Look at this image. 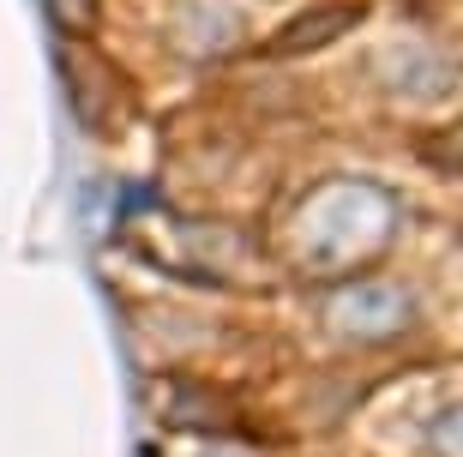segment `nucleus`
Segmentation results:
<instances>
[{"mask_svg":"<svg viewBox=\"0 0 463 457\" xmlns=\"http://www.w3.org/2000/svg\"><path fill=\"white\" fill-rule=\"evenodd\" d=\"M433 452L439 457H463V409H451L446 422L433 427Z\"/></svg>","mask_w":463,"mask_h":457,"instance_id":"1","label":"nucleus"}]
</instances>
